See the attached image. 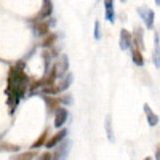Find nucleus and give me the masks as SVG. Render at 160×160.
Wrapping results in <instances>:
<instances>
[{
  "label": "nucleus",
  "mask_w": 160,
  "mask_h": 160,
  "mask_svg": "<svg viewBox=\"0 0 160 160\" xmlns=\"http://www.w3.org/2000/svg\"><path fill=\"white\" fill-rule=\"evenodd\" d=\"M29 88V77L26 75L22 69V61H19L16 66H13L8 72V87H7V96H8V106L10 112H13L18 106V101L26 96V91Z\"/></svg>",
  "instance_id": "1"
},
{
  "label": "nucleus",
  "mask_w": 160,
  "mask_h": 160,
  "mask_svg": "<svg viewBox=\"0 0 160 160\" xmlns=\"http://www.w3.org/2000/svg\"><path fill=\"white\" fill-rule=\"evenodd\" d=\"M71 146H72V142L69 139H66L64 142H59L58 149L51 154V160H66L71 152Z\"/></svg>",
  "instance_id": "2"
},
{
  "label": "nucleus",
  "mask_w": 160,
  "mask_h": 160,
  "mask_svg": "<svg viewBox=\"0 0 160 160\" xmlns=\"http://www.w3.org/2000/svg\"><path fill=\"white\" fill-rule=\"evenodd\" d=\"M138 15L141 16V19L144 21V24H146V28H148V29L154 28V21H155L154 10H151L149 7H139L138 8Z\"/></svg>",
  "instance_id": "3"
},
{
  "label": "nucleus",
  "mask_w": 160,
  "mask_h": 160,
  "mask_svg": "<svg viewBox=\"0 0 160 160\" xmlns=\"http://www.w3.org/2000/svg\"><path fill=\"white\" fill-rule=\"evenodd\" d=\"M51 11H53V3L47 0V2H43V3H42V8H40V11L37 13L35 16H32V18H31V21H32V22L45 21L47 18H50V16H51Z\"/></svg>",
  "instance_id": "4"
},
{
  "label": "nucleus",
  "mask_w": 160,
  "mask_h": 160,
  "mask_svg": "<svg viewBox=\"0 0 160 160\" xmlns=\"http://www.w3.org/2000/svg\"><path fill=\"white\" fill-rule=\"evenodd\" d=\"M131 48L135 50H142L144 48V38H142V29H135V32L131 34Z\"/></svg>",
  "instance_id": "5"
},
{
  "label": "nucleus",
  "mask_w": 160,
  "mask_h": 160,
  "mask_svg": "<svg viewBox=\"0 0 160 160\" xmlns=\"http://www.w3.org/2000/svg\"><path fill=\"white\" fill-rule=\"evenodd\" d=\"M66 135H68V131H66V128L64 130H59L58 133H55V135H53L50 139H47V142H45V146L47 148H55V146H58L62 139H66Z\"/></svg>",
  "instance_id": "6"
},
{
  "label": "nucleus",
  "mask_w": 160,
  "mask_h": 160,
  "mask_svg": "<svg viewBox=\"0 0 160 160\" xmlns=\"http://www.w3.org/2000/svg\"><path fill=\"white\" fill-rule=\"evenodd\" d=\"M68 115H69V112H68V109H66V108H58L55 111V127L56 128H61L64 125V122L68 120Z\"/></svg>",
  "instance_id": "7"
},
{
  "label": "nucleus",
  "mask_w": 160,
  "mask_h": 160,
  "mask_svg": "<svg viewBox=\"0 0 160 160\" xmlns=\"http://www.w3.org/2000/svg\"><path fill=\"white\" fill-rule=\"evenodd\" d=\"M32 29H34V34L35 35H47V34H50V22L48 21L34 22Z\"/></svg>",
  "instance_id": "8"
},
{
  "label": "nucleus",
  "mask_w": 160,
  "mask_h": 160,
  "mask_svg": "<svg viewBox=\"0 0 160 160\" xmlns=\"http://www.w3.org/2000/svg\"><path fill=\"white\" fill-rule=\"evenodd\" d=\"M120 48L122 50H130L131 48V32H128L127 29L120 31Z\"/></svg>",
  "instance_id": "9"
},
{
  "label": "nucleus",
  "mask_w": 160,
  "mask_h": 160,
  "mask_svg": "<svg viewBox=\"0 0 160 160\" xmlns=\"http://www.w3.org/2000/svg\"><path fill=\"white\" fill-rule=\"evenodd\" d=\"M144 112H146V117H148V123L151 127H155L158 123V115L152 112V109L149 108V104H144Z\"/></svg>",
  "instance_id": "10"
},
{
  "label": "nucleus",
  "mask_w": 160,
  "mask_h": 160,
  "mask_svg": "<svg viewBox=\"0 0 160 160\" xmlns=\"http://www.w3.org/2000/svg\"><path fill=\"white\" fill-rule=\"evenodd\" d=\"M104 8H106V19H108L109 22H114V21H115L114 2H111V0H106V2H104Z\"/></svg>",
  "instance_id": "11"
},
{
  "label": "nucleus",
  "mask_w": 160,
  "mask_h": 160,
  "mask_svg": "<svg viewBox=\"0 0 160 160\" xmlns=\"http://www.w3.org/2000/svg\"><path fill=\"white\" fill-rule=\"evenodd\" d=\"M43 99H45V102H47V108H48V111L50 112H55L58 108H59V98H55V96H43Z\"/></svg>",
  "instance_id": "12"
},
{
  "label": "nucleus",
  "mask_w": 160,
  "mask_h": 160,
  "mask_svg": "<svg viewBox=\"0 0 160 160\" xmlns=\"http://www.w3.org/2000/svg\"><path fill=\"white\" fill-rule=\"evenodd\" d=\"M48 133H50V130L47 128L43 133H42V135H40L37 139H35V142L32 144V151H35V149H38V148H42V146L47 142V138H48Z\"/></svg>",
  "instance_id": "13"
},
{
  "label": "nucleus",
  "mask_w": 160,
  "mask_h": 160,
  "mask_svg": "<svg viewBox=\"0 0 160 160\" xmlns=\"http://www.w3.org/2000/svg\"><path fill=\"white\" fill-rule=\"evenodd\" d=\"M35 157H37L35 151H28V152H22V154H18V155H11L10 160H32Z\"/></svg>",
  "instance_id": "14"
},
{
  "label": "nucleus",
  "mask_w": 160,
  "mask_h": 160,
  "mask_svg": "<svg viewBox=\"0 0 160 160\" xmlns=\"http://www.w3.org/2000/svg\"><path fill=\"white\" fill-rule=\"evenodd\" d=\"M131 50V58H133V62L136 66H144V58H142V53L139 50H135V48H130Z\"/></svg>",
  "instance_id": "15"
},
{
  "label": "nucleus",
  "mask_w": 160,
  "mask_h": 160,
  "mask_svg": "<svg viewBox=\"0 0 160 160\" xmlns=\"http://www.w3.org/2000/svg\"><path fill=\"white\" fill-rule=\"evenodd\" d=\"M19 146L11 142H0V152H18Z\"/></svg>",
  "instance_id": "16"
},
{
  "label": "nucleus",
  "mask_w": 160,
  "mask_h": 160,
  "mask_svg": "<svg viewBox=\"0 0 160 160\" xmlns=\"http://www.w3.org/2000/svg\"><path fill=\"white\" fill-rule=\"evenodd\" d=\"M55 40H56V34H55V32L47 34V35H45V38H43V42H42V47H45V48L53 47V45H55Z\"/></svg>",
  "instance_id": "17"
},
{
  "label": "nucleus",
  "mask_w": 160,
  "mask_h": 160,
  "mask_svg": "<svg viewBox=\"0 0 160 160\" xmlns=\"http://www.w3.org/2000/svg\"><path fill=\"white\" fill-rule=\"evenodd\" d=\"M158 56H160V50H158V45H155V51H154V58H152V61H154V66L158 69L160 68V61H158Z\"/></svg>",
  "instance_id": "18"
},
{
  "label": "nucleus",
  "mask_w": 160,
  "mask_h": 160,
  "mask_svg": "<svg viewBox=\"0 0 160 160\" xmlns=\"http://www.w3.org/2000/svg\"><path fill=\"white\" fill-rule=\"evenodd\" d=\"M106 130H108V136L111 141H114L112 138V128H111V115H108V120H106Z\"/></svg>",
  "instance_id": "19"
},
{
  "label": "nucleus",
  "mask_w": 160,
  "mask_h": 160,
  "mask_svg": "<svg viewBox=\"0 0 160 160\" xmlns=\"http://www.w3.org/2000/svg\"><path fill=\"white\" fill-rule=\"evenodd\" d=\"M37 160H51V152H43V154H40Z\"/></svg>",
  "instance_id": "20"
},
{
  "label": "nucleus",
  "mask_w": 160,
  "mask_h": 160,
  "mask_svg": "<svg viewBox=\"0 0 160 160\" xmlns=\"http://www.w3.org/2000/svg\"><path fill=\"white\" fill-rule=\"evenodd\" d=\"M95 38H96V40L101 38V34H99V21L95 22Z\"/></svg>",
  "instance_id": "21"
},
{
  "label": "nucleus",
  "mask_w": 160,
  "mask_h": 160,
  "mask_svg": "<svg viewBox=\"0 0 160 160\" xmlns=\"http://www.w3.org/2000/svg\"><path fill=\"white\" fill-rule=\"evenodd\" d=\"M59 102H64V104H71V102H72V98H71V95H66L64 98H59Z\"/></svg>",
  "instance_id": "22"
},
{
  "label": "nucleus",
  "mask_w": 160,
  "mask_h": 160,
  "mask_svg": "<svg viewBox=\"0 0 160 160\" xmlns=\"http://www.w3.org/2000/svg\"><path fill=\"white\" fill-rule=\"evenodd\" d=\"M160 158V152H158V146H157V149H155V160Z\"/></svg>",
  "instance_id": "23"
},
{
  "label": "nucleus",
  "mask_w": 160,
  "mask_h": 160,
  "mask_svg": "<svg viewBox=\"0 0 160 160\" xmlns=\"http://www.w3.org/2000/svg\"><path fill=\"white\" fill-rule=\"evenodd\" d=\"M144 160H152V158H151V157H146V158H144Z\"/></svg>",
  "instance_id": "24"
}]
</instances>
